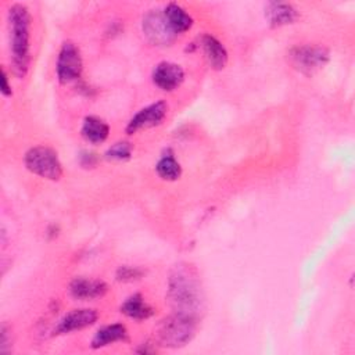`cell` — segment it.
<instances>
[{"instance_id":"cell-1","label":"cell","mask_w":355,"mask_h":355,"mask_svg":"<svg viewBox=\"0 0 355 355\" xmlns=\"http://www.w3.org/2000/svg\"><path fill=\"white\" fill-rule=\"evenodd\" d=\"M166 300L173 313L201 319L204 312V293L200 276L191 263H178L168 279Z\"/></svg>"},{"instance_id":"cell-2","label":"cell","mask_w":355,"mask_h":355,"mask_svg":"<svg viewBox=\"0 0 355 355\" xmlns=\"http://www.w3.org/2000/svg\"><path fill=\"white\" fill-rule=\"evenodd\" d=\"M10 62L18 79L26 76L31 64V14L25 4L14 3L7 11Z\"/></svg>"},{"instance_id":"cell-3","label":"cell","mask_w":355,"mask_h":355,"mask_svg":"<svg viewBox=\"0 0 355 355\" xmlns=\"http://www.w3.org/2000/svg\"><path fill=\"white\" fill-rule=\"evenodd\" d=\"M198 320L178 313L164 318L155 327V341L166 348H180L196 336Z\"/></svg>"},{"instance_id":"cell-4","label":"cell","mask_w":355,"mask_h":355,"mask_svg":"<svg viewBox=\"0 0 355 355\" xmlns=\"http://www.w3.org/2000/svg\"><path fill=\"white\" fill-rule=\"evenodd\" d=\"M25 168L47 180H60L62 178V164L57 151L49 146H33L24 155Z\"/></svg>"},{"instance_id":"cell-5","label":"cell","mask_w":355,"mask_h":355,"mask_svg":"<svg viewBox=\"0 0 355 355\" xmlns=\"http://www.w3.org/2000/svg\"><path fill=\"white\" fill-rule=\"evenodd\" d=\"M287 60L290 65L298 72L313 75L329 62L330 53L323 46L298 44L288 50Z\"/></svg>"},{"instance_id":"cell-6","label":"cell","mask_w":355,"mask_h":355,"mask_svg":"<svg viewBox=\"0 0 355 355\" xmlns=\"http://www.w3.org/2000/svg\"><path fill=\"white\" fill-rule=\"evenodd\" d=\"M83 71V60L79 47L67 40L61 44L55 60V75L61 85L76 82Z\"/></svg>"},{"instance_id":"cell-7","label":"cell","mask_w":355,"mask_h":355,"mask_svg":"<svg viewBox=\"0 0 355 355\" xmlns=\"http://www.w3.org/2000/svg\"><path fill=\"white\" fill-rule=\"evenodd\" d=\"M141 31L154 46H171L178 37L168 25L162 10H150L141 19Z\"/></svg>"},{"instance_id":"cell-8","label":"cell","mask_w":355,"mask_h":355,"mask_svg":"<svg viewBox=\"0 0 355 355\" xmlns=\"http://www.w3.org/2000/svg\"><path fill=\"white\" fill-rule=\"evenodd\" d=\"M168 114V104L164 100L154 101L143 108H140L126 123L125 132L128 135H135L143 129L155 128L162 123Z\"/></svg>"},{"instance_id":"cell-9","label":"cell","mask_w":355,"mask_h":355,"mask_svg":"<svg viewBox=\"0 0 355 355\" xmlns=\"http://www.w3.org/2000/svg\"><path fill=\"white\" fill-rule=\"evenodd\" d=\"M98 319V312L93 308H76L67 312L54 326L53 336H64L83 330L94 324Z\"/></svg>"},{"instance_id":"cell-10","label":"cell","mask_w":355,"mask_h":355,"mask_svg":"<svg viewBox=\"0 0 355 355\" xmlns=\"http://www.w3.org/2000/svg\"><path fill=\"white\" fill-rule=\"evenodd\" d=\"M151 80L158 89L169 93L176 90L183 83L184 71L176 62L161 61L153 68Z\"/></svg>"},{"instance_id":"cell-11","label":"cell","mask_w":355,"mask_h":355,"mask_svg":"<svg viewBox=\"0 0 355 355\" xmlns=\"http://www.w3.org/2000/svg\"><path fill=\"white\" fill-rule=\"evenodd\" d=\"M68 291L78 301H93L107 294L108 284L100 279L75 277L69 282Z\"/></svg>"},{"instance_id":"cell-12","label":"cell","mask_w":355,"mask_h":355,"mask_svg":"<svg viewBox=\"0 0 355 355\" xmlns=\"http://www.w3.org/2000/svg\"><path fill=\"white\" fill-rule=\"evenodd\" d=\"M198 44H200V47L204 53V57H205L207 62L209 64V67L212 69L220 71L226 67L227 60H229V54H227L226 47L223 46V43L219 39H216L211 33H204L200 37Z\"/></svg>"},{"instance_id":"cell-13","label":"cell","mask_w":355,"mask_h":355,"mask_svg":"<svg viewBox=\"0 0 355 355\" xmlns=\"http://www.w3.org/2000/svg\"><path fill=\"white\" fill-rule=\"evenodd\" d=\"M300 17L298 10L291 3L270 1L265 7V18L272 28H282L294 24Z\"/></svg>"},{"instance_id":"cell-14","label":"cell","mask_w":355,"mask_h":355,"mask_svg":"<svg viewBox=\"0 0 355 355\" xmlns=\"http://www.w3.org/2000/svg\"><path fill=\"white\" fill-rule=\"evenodd\" d=\"M162 12L168 25L176 36L186 33L194 25V18L191 17V14L178 3H168L162 8Z\"/></svg>"},{"instance_id":"cell-15","label":"cell","mask_w":355,"mask_h":355,"mask_svg":"<svg viewBox=\"0 0 355 355\" xmlns=\"http://www.w3.org/2000/svg\"><path fill=\"white\" fill-rule=\"evenodd\" d=\"M129 340V333L128 329L123 323H111V324H105L103 327H100L92 341H90V347L93 349H98V348H104L108 347L114 343H123Z\"/></svg>"},{"instance_id":"cell-16","label":"cell","mask_w":355,"mask_h":355,"mask_svg":"<svg viewBox=\"0 0 355 355\" xmlns=\"http://www.w3.org/2000/svg\"><path fill=\"white\" fill-rule=\"evenodd\" d=\"M80 135L90 144H101L110 136V125L100 116L87 115L82 122Z\"/></svg>"},{"instance_id":"cell-17","label":"cell","mask_w":355,"mask_h":355,"mask_svg":"<svg viewBox=\"0 0 355 355\" xmlns=\"http://www.w3.org/2000/svg\"><path fill=\"white\" fill-rule=\"evenodd\" d=\"M121 313L133 320H146L155 313V309L146 301V298L140 293H135L129 295L121 304Z\"/></svg>"},{"instance_id":"cell-18","label":"cell","mask_w":355,"mask_h":355,"mask_svg":"<svg viewBox=\"0 0 355 355\" xmlns=\"http://www.w3.org/2000/svg\"><path fill=\"white\" fill-rule=\"evenodd\" d=\"M155 172L162 180L175 182L182 176L183 169L180 162L176 159L175 154L171 150H166V153L162 154L157 161Z\"/></svg>"},{"instance_id":"cell-19","label":"cell","mask_w":355,"mask_h":355,"mask_svg":"<svg viewBox=\"0 0 355 355\" xmlns=\"http://www.w3.org/2000/svg\"><path fill=\"white\" fill-rule=\"evenodd\" d=\"M132 154H133V144L128 140H119V141H115L114 144H111L105 150L104 157L110 161L121 162V161L130 159Z\"/></svg>"},{"instance_id":"cell-20","label":"cell","mask_w":355,"mask_h":355,"mask_svg":"<svg viewBox=\"0 0 355 355\" xmlns=\"http://www.w3.org/2000/svg\"><path fill=\"white\" fill-rule=\"evenodd\" d=\"M143 276H144V269L139 266H132V265H121L115 272V279L123 283L139 280Z\"/></svg>"},{"instance_id":"cell-21","label":"cell","mask_w":355,"mask_h":355,"mask_svg":"<svg viewBox=\"0 0 355 355\" xmlns=\"http://www.w3.org/2000/svg\"><path fill=\"white\" fill-rule=\"evenodd\" d=\"M79 164L80 166L83 168H94L98 161H100V157L97 153L94 151H90V150H83L79 153Z\"/></svg>"},{"instance_id":"cell-22","label":"cell","mask_w":355,"mask_h":355,"mask_svg":"<svg viewBox=\"0 0 355 355\" xmlns=\"http://www.w3.org/2000/svg\"><path fill=\"white\" fill-rule=\"evenodd\" d=\"M10 348H11V330L6 323H3L0 329V351L8 352Z\"/></svg>"},{"instance_id":"cell-23","label":"cell","mask_w":355,"mask_h":355,"mask_svg":"<svg viewBox=\"0 0 355 355\" xmlns=\"http://www.w3.org/2000/svg\"><path fill=\"white\" fill-rule=\"evenodd\" d=\"M0 92L4 97H10L12 94L11 90V85L8 83V73L4 68H1V86H0Z\"/></svg>"}]
</instances>
